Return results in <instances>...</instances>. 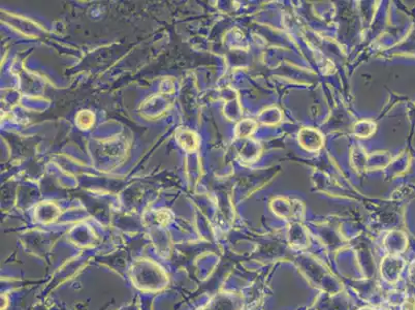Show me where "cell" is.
Returning a JSON list of instances; mask_svg holds the SVG:
<instances>
[{
    "label": "cell",
    "instance_id": "cell-2",
    "mask_svg": "<svg viewBox=\"0 0 415 310\" xmlns=\"http://www.w3.org/2000/svg\"><path fill=\"white\" fill-rule=\"evenodd\" d=\"M178 139L180 144L183 146L185 149L188 150H193L195 148H197V136L193 134L191 132L188 131H183L179 135Z\"/></svg>",
    "mask_w": 415,
    "mask_h": 310
},
{
    "label": "cell",
    "instance_id": "cell-1",
    "mask_svg": "<svg viewBox=\"0 0 415 310\" xmlns=\"http://www.w3.org/2000/svg\"><path fill=\"white\" fill-rule=\"evenodd\" d=\"M299 140L303 147H305L307 150H318L324 143L321 134L312 129L302 130L299 134Z\"/></svg>",
    "mask_w": 415,
    "mask_h": 310
}]
</instances>
